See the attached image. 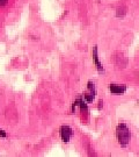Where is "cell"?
<instances>
[{"label":"cell","instance_id":"cell-8","mask_svg":"<svg viewBox=\"0 0 139 157\" xmlns=\"http://www.w3.org/2000/svg\"><path fill=\"white\" fill-rule=\"evenodd\" d=\"M0 137H7V133H6L5 130H2V129H0Z\"/></svg>","mask_w":139,"mask_h":157},{"label":"cell","instance_id":"cell-3","mask_svg":"<svg viewBox=\"0 0 139 157\" xmlns=\"http://www.w3.org/2000/svg\"><path fill=\"white\" fill-rule=\"evenodd\" d=\"M95 95H96L95 85H94V83L89 82L88 83V92H86V93L83 94V100L86 101L87 104H90V102H93V101H94Z\"/></svg>","mask_w":139,"mask_h":157},{"label":"cell","instance_id":"cell-9","mask_svg":"<svg viewBox=\"0 0 139 157\" xmlns=\"http://www.w3.org/2000/svg\"><path fill=\"white\" fill-rule=\"evenodd\" d=\"M7 2H8V0H0V6L7 5Z\"/></svg>","mask_w":139,"mask_h":157},{"label":"cell","instance_id":"cell-5","mask_svg":"<svg viewBox=\"0 0 139 157\" xmlns=\"http://www.w3.org/2000/svg\"><path fill=\"white\" fill-rule=\"evenodd\" d=\"M92 54H93V58H94V62H95V65H96L97 71H99L100 73L103 72V67H102V64L100 63V58H99V54H97V47H96V45L93 48Z\"/></svg>","mask_w":139,"mask_h":157},{"label":"cell","instance_id":"cell-6","mask_svg":"<svg viewBox=\"0 0 139 157\" xmlns=\"http://www.w3.org/2000/svg\"><path fill=\"white\" fill-rule=\"evenodd\" d=\"M124 58H126V57L124 56L123 54H121V52H117L115 55L114 59H115V64H116L117 67H125V65L122 63V59H124Z\"/></svg>","mask_w":139,"mask_h":157},{"label":"cell","instance_id":"cell-7","mask_svg":"<svg viewBox=\"0 0 139 157\" xmlns=\"http://www.w3.org/2000/svg\"><path fill=\"white\" fill-rule=\"evenodd\" d=\"M125 14H126V7L122 6V7H118V8H117V12H116L117 17H123Z\"/></svg>","mask_w":139,"mask_h":157},{"label":"cell","instance_id":"cell-1","mask_svg":"<svg viewBox=\"0 0 139 157\" xmlns=\"http://www.w3.org/2000/svg\"><path fill=\"white\" fill-rule=\"evenodd\" d=\"M116 137L121 147H126L131 140V132L125 124H118L116 127Z\"/></svg>","mask_w":139,"mask_h":157},{"label":"cell","instance_id":"cell-2","mask_svg":"<svg viewBox=\"0 0 139 157\" xmlns=\"http://www.w3.org/2000/svg\"><path fill=\"white\" fill-rule=\"evenodd\" d=\"M59 134H60L61 140L64 141L65 143H67V142H70L71 137L73 136V130H72V128H71L70 126L64 124V126H61V127H60Z\"/></svg>","mask_w":139,"mask_h":157},{"label":"cell","instance_id":"cell-4","mask_svg":"<svg viewBox=\"0 0 139 157\" xmlns=\"http://www.w3.org/2000/svg\"><path fill=\"white\" fill-rule=\"evenodd\" d=\"M109 91H110L112 94H116V95L123 94L126 91V86L121 84H110L109 85Z\"/></svg>","mask_w":139,"mask_h":157}]
</instances>
